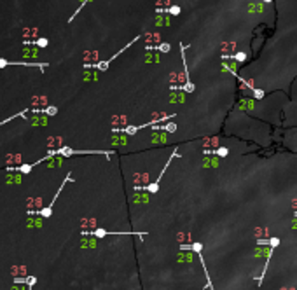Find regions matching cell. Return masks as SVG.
Returning a JSON list of instances; mask_svg holds the SVG:
<instances>
[{"label":"cell","mask_w":297,"mask_h":290,"mask_svg":"<svg viewBox=\"0 0 297 290\" xmlns=\"http://www.w3.org/2000/svg\"><path fill=\"white\" fill-rule=\"evenodd\" d=\"M213 154H215V156H227V149L226 147H220V149L213 150Z\"/></svg>","instance_id":"4"},{"label":"cell","mask_w":297,"mask_h":290,"mask_svg":"<svg viewBox=\"0 0 297 290\" xmlns=\"http://www.w3.org/2000/svg\"><path fill=\"white\" fill-rule=\"evenodd\" d=\"M82 247H96V241L94 240H84L82 241Z\"/></svg>","instance_id":"6"},{"label":"cell","mask_w":297,"mask_h":290,"mask_svg":"<svg viewBox=\"0 0 297 290\" xmlns=\"http://www.w3.org/2000/svg\"><path fill=\"white\" fill-rule=\"evenodd\" d=\"M178 261H187V262H191V261H192V255H191V254H184V255H178Z\"/></svg>","instance_id":"5"},{"label":"cell","mask_w":297,"mask_h":290,"mask_svg":"<svg viewBox=\"0 0 297 290\" xmlns=\"http://www.w3.org/2000/svg\"><path fill=\"white\" fill-rule=\"evenodd\" d=\"M46 121H47L46 117H35V119H32V124H35V126H39V124H44V126H46V124H47Z\"/></svg>","instance_id":"3"},{"label":"cell","mask_w":297,"mask_h":290,"mask_svg":"<svg viewBox=\"0 0 297 290\" xmlns=\"http://www.w3.org/2000/svg\"><path fill=\"white\" fill-rule=\"evenodd\" d=\"M28 227H42V220H39V219L28 220Z\"/></svg>","instance_id":"2"},{"label":"cell","mask_w":297,"mask_h":290,"mask_svg":"<svg viewBox=\"0 0 297 290\" xmlns=\"http://www.w3.org/2000/svg\"><path fill=\"white\" fill-rule=\"evenodd\" d=\"M262 2H266V4H271V2H273V0H262Z\"/></svg>","instance_id":"7"},{"label":"cell","mask_w":297,"mask_h":290,"mask_svg":"<svg viewBox=\"0 0 297 290\" xmlns=\"http://www.w3.org/2000/svg\"><path fill=\"white\" fill-rule=\"evenodd\" d=\"M226 58H231V60H236V61L243 63V61L247 60V53H238V54H234V56H226Z\"/></svg>","instance_id":"1"}]
</instances>
